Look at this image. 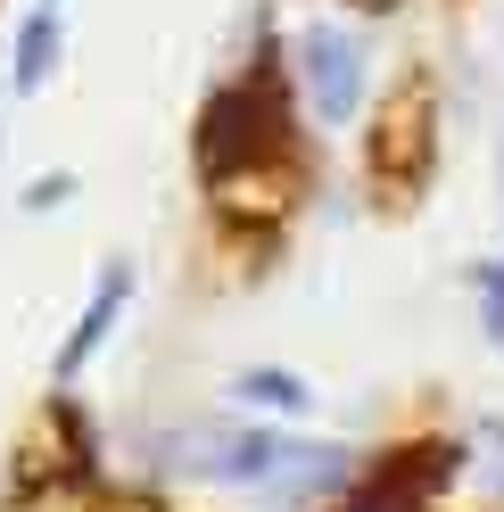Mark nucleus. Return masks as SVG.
<instances>
[{"label": "nucleus", "instance_id": "nucleus-1", "mask_svg": "<svg viewBox=\"0 0 504 512\" xmlns=\"http://www.w3.org/2000/svg\"><path fill=\"white\" fill-rule=\"evenodd\" d=\"M372 157H381V174H397V157H405V182H414L430 166V91H397V100L381 108V133H372Z\"/></svg>", "mask_w": 504, "mask_h": 512}]
</instances>
